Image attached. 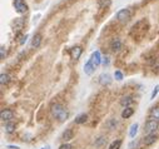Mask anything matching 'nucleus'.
<instances>
[{"instance_id": "f257e3e1", "label": "nucleus", "mask_w": 159, "mask_h": 149, "mask_svg": "<svg viewBox=\"0 0 159 149\" xmlns=\"http://www.w3.org/2000/svg\"><path fill=\"white\" fill-rule=\"evenodd\" d=\"M50 111H52L53 117L56 118L59 122H64L69 117V111L66 110L61 104H59V103H55V104H53L50 107Z\"/></svg>"}, {"instance_id": "f03ea898", "label": "nucleus", "mask_w": 159, "mask_h": 149, "mask_svg": "<svg viewBox=\"0 0 159 149\" xmlns=\"http://www.w3.org/2000/svg\"><path fill=\"white\" fill-rule=\"evenodd\" d=\"M159 128V123L158 120H154V119H148L147 123L144 124V134H156V132Z\"/></svg>"}, {"instance_id": "7ed1b4c3", "label": "nucleus", "mask_w": 159, "mask_h": 149, "mask_svg": "<svg viewBox=\"0 0 159 149\" xmlns=\"http://www.w3.org/2000/svg\"><path fill=\"white\" fill-rule=\"evenodd\" d=\"M130 16H132V13L129 9H122L116 13V19L122 23H127L128 20L130 19Z\"/></svg>"}, {"instance_id": "20e7f679", "label": "nucleus", "mask_w": 159, "mask_h": 149, "mask_svg": "<svg viewBox=\"0 0 159 149\" xmlns=\"http://www.w3.org/2000/svg\"><path fill=\"white\" fill-rule=\"evenodd\" d=\"M14 5H15V9L19 14H25L28 11V6H27V4L24 3V0H15Z\"/></svg>"}, {"instance_id": "39448f33", "label": "nucleus", "mask_w": 159, "mask_h": 149, "mask_svg": "<svg viewBox=\"0 0 159 149\" xmlns=\"http://www.w3.org/2000/svg\"><path fill=\"white\" fill-rule=\"evenodd\" d=\"M89 60L91 61V64H93L94 68H98L99 65L102 64V55H100V52H94L93 54H91Z\"/></svg>"}, {"instance_id": "423d86ee", "label": "nucleus", "mask_w": 159, "mask_h": 149, "mask_svg": "<svg viewBox=\"0 0 159 149\" xmlns=\"http://www.w3.org/2000/svg\"><path fill=\"white\" fill-rule=\"evenodd\" d=\"M110 49H112V52H114V53H118V52L122 50V49H123V43L120 41V39H118V38L113 39L110 41Z\"/></svg>"}, {"instance_id": "0eeeda50", "label": "nucleus", "mask_w": 159, "mask_h": 149, "mask_svg": "<svg viewBox=\"0 0 159 149\" xmlns=\"http://www.w3.org/2000/svg\"><path fill=\"white\" fill-rule=\"evenodd\" d=\"M13 117H14V113L10 109H3L0 111V118H1L3 122H10Z\"/></svg>"}, {"instance_id": "6e6552de", "label": "nucleus", "mask_w": 159, "mask_h": 149, "mask_svg": "<svg viewBox=\"0 0 159 149\" xmlns=\"http://www.w3.org/2000/svg\"><path fill=\"white\" fill-rule=\"evenodd\" d=\"M82 53H83V49L80 47H73L70 49V56H72V59H74V60H78L79 58H80Z\"/></svg>"}, {"instance_id": "1a4fd4ad", "label": "nucleus", "mask_w": 159, "mask_h": 149, "mask_svg": "<svg viewBox=\"0 0 159 149\" xmlns=\"http://www.w3.org/2000/svg\"><path fill=\"white\" fill-rule=\"evenodd\" d=\"M73 136H74V132H73V129H72V128H68V129H65L64 132H63L61 139L64 140L65 143H68L69 140L73 139Z\"/></svg>"}, {"instance_id": "9d476101", "label": "nucleus", "mask_w": 159, "mask_h": 149, "mask_svg": "<svg viewBox=\"0 0 159 149\" xmlns=\"http://www.w3.org/2000/svg\"><path fill=\"white\" fill-rule=\"evenodd\" d=\"M157 142V135L156 134H148L143 138V144L144 146H152L153 143Z\"/></svg>"}, {"instance_id": "9b49d317", "label": "nucleus", "mask_w": 159, "mask_h": 149, "mask_svg": "<svg viewBox=\"0 0 159 149\" xmlns=\"http://www.w3.org/2000/svg\"><path fill=\"white\" fill-rule=\"evenodd\" d=\"M99 83L102 85H109L112 83V77L108 73H103L102 75L99 77Z\"/></svg>"}, {"instance_id": "f8f14e48", "label": "nucleus", "mask_w": 159, "mask_h": 149, "mask_svg": "<svg viewBox=\"0 0 159 149\" xmlns=\"http://www.w3.org/2000/svg\"><path fill=\"white\" fill-rule=\"evenodd\" d=\"M149 119L159 120V107H153L149 111Z\"/></svg>"}, {"instance_id": "ddd939ff", "label": "nucleus", "mask_w": 159, "mask_h": 149, "mask_svg": "<svg viewBox=\"0 0 159 149\" xmlns=\"http://www.w3.org/2000/svg\"><path fill=\"white\" fill-rule=\"evenodd\" d=\"M133 103H134V100H133V98L129 97V95H127V97H123L122 99H120V104H122L123 107H125V108H128V107L132 105Z\"/></svg>"}, {"instance_id": "4468645a", "label": "nucleus", "mask_w": 159, "mask_h": 149, "mask_svg": "<svg viewBox=\"0 0 159 149\" xmlns=\"http://www.w3.org/2000/svg\"><path fill=\"white\" fill-rule=\"evenodd\" d=\"M133 114H134V109H133L132 107H128V108H125L122 111V118L123 119H128V118H130Z\"/></svg>"}, {"instance_id": "2eb2a0df", "label": "nucleus", "mask_w": 159, "mask_h": 149, "mask_svg": "<svg viewBox=\"0 0 159 149\" xmlns=\"http://www.w3.org/2000/svg\"><path fill=\"white\" fill-rule=\"evenodd\" d=\"M41 43V35L39 34V33H36V34L33 36V40H31V47L33 48H38Z\"/></svg>"}, {"instance_id": "dca6fc26", "label": "nucleus", "mask_w": 159, "mask_h": 149, "mask_svg": "<svg viewBox=\"0 0 159 149\" xmlns=\"http://www.w3.org/2000/svg\"><path fill=\"white\" fill-rule=\"evenodd\" d=\"M94 67H93V64H91V61L90 60H88L86 63H85V65H84V72H85V74H88V75H91L93 74V72H94Z\"/></svg>"}, {"instance_id": "f3484780", "label": "nucleus", "mask_w": 159, "mask_h": 149, "mask_svg": "<svg viewBox=\"0 0 159 149\" xmlns=\"http://www.w3.org/2000/svg\"><path fill=\"white\" fill-rule=\"evenodd\" d=\"M86 120H88V115L85 113H83L80 115H78V117L75 118L74 122H75V124H84Z\"/></svg>"}, {"instance_id": "a211bd4d", "label": "nucleus", "mask_w": 159, "mask_h": 149, "mask_svg": "<svg viewBox=\"0 0 159 149\" xmlns=\"http://www.w3.org/2000/svg\"><path fill=\"white\" fill-rule=\"evenodd\" d=\"M138 123H134V124H132V127H130V130H129V136L130 138H135V135L138 133Z\"/></svg>"}, {"instance_id": "6ab92c4d", "label": "nucleus", "mask_w": 159, "mask_h": 149, "mask_svg": "<svg viewBox=\"0 0 159 149\" xmlns=\"http://www.w3.org/2000/svg\"><path fill=\"white\" fill-rule=\"evenodd\" d=\"M4 129H5V132L6 133H13V132L15 130V124L13 123V122H6V124H5V127H4Z\"/></svg>"}, {"instance_id": "aec40b11", "label": "nucleus", "mask_w": 159, "mask_h": 149, "mask_svg": "<svg viewBox=\"0 0 159 149\" xmlns=\"http://www.w3.org/2000/svg\"><path fill=\"white\" fill-rule=\"evenodd\" d=\"M116 125H118V122H116L115 119H110V120L107 122V127H108V129H110V130L115 129Z\"/></svg>"}, {"instance_id": "412c9836", "label": "nucleus", "mask_w": 159, "mask_h": 149, "mask_svg": "<svg viewBox=\"0 0 159 149\" xmlns=\"http://www.w3.org/2000/svg\"><path fill=\"white\" fill-rule=\"evenodd\" d=\"M10 81V77H9V74H1L0 75V83L4 85V84H8V83Z\"/></svg>"}, {"instance_id": "4be33fe9", "label": "nucleus", "mask_w": 159, "mask_h": 149, "mask_svg": "<svg viewBox=\"0 0 159 149\" xmlns=\"http://www.w3.org/2000/svg\"><path fill=\"white\" fill-rule=\"evenodd\" d=\"M120 146H122V140L120 139H116L114 140L110 146H109V149H120Z\"/></svg>"}, {"instance_id": "5701e85b", "label": "nucleus", "mask_w": 159, "mask_h": 149, "mask_svg": "<svg viewBox=\"0 0 159 149\" xmlns=\"http://www.w3.org/2000/svg\"><path fill=\"white\" fill-rule=\"evenodd\" d=\"M15 28H16V30H22L23 29V24H24V22H23V19L22 18H18L15 20Z\"/></svg>"}, {"instance_id": "b1692460", "label": "nucleus", "mask_w": 159, "mask_h": 149, "mask_svg": "<svg viewBox=\"0 0 159 149\" xmlns=\"http://www.w3.org/2000/svg\"><path fill=\"white\" fill-rule=\"evenodd\" d=\"M107 142V138H105V136H99V138L97 139V140H95V147H100V146H102V144H104V143H105Z\"/></svg>"}, {"instance_id": "393cba45", "label": "nucleus", "mask_w": 159, "mask_h": 149, "mask_svg": "<svg viewBox=\"0 0 159 149\" xmlns=\"http://www.w3.org/2000/svg\"><path fill=\"white\" fill-rule=\"evenodd\" d=\"M114 77H115V79L116 80H123V74H122V72L120 70H115V73H114Z\"/></svg>"}, {"instance_id": "a878e982", "label": "nucleus", "mask_w": 159, "mask_h": 149, "mask_svg": "<svg viewBox=\"0 0 159 149\" xmlns=\"http://www.w3.org/2000/svg\"><path fill=\"white\" fill-rule=\"evenodd\" d=\"M158 93H159V85H156V88H154L153 92H152V95H150V100H153Z\"/></svg>"}, {"instance_id": "bb28decb", "label": "nucleus", "mask_w": 159, "mask_h": 149, "mask_svg": "<svg viewBox=\"0 0 159 149\" xmlns=\"http://www.w3.org/2000/svg\"><path fill=\"white\" fill-rule=\"evenodd\" d=\"M5 55H6L5 48L1 47V48H0V58H1V59H5Z\"/></svg>"}, {"instance_id": "cd10ccee", "label": "nucleus", "mask_w": 159, "mask_h": 149, "mask_svg": "<svg viewBox=\"0 0 159 149\" xmlns=\"http://www.w3.org/2000/svg\"><path fill=\"white\" fill-rule=\"evenodd\" d=\"M59 149H73V147L70 146L69 143H64V144H61V146L59 147Z\"/></svg>"}, {"instance_id": "c85d7f7f", "label": "nucleus", "mask_w": 159, "mask_h": 149, "mask_svg": "<svg viewBox=\"0 0 159 149\" xmlns=\"http://www.w3.org/2000/svg\"><path fill=\"white\" fill-rule=\"evenodd\" d=\"M103 64L104 65H109V58H104V59H103Z\"/></svg>"}, {"instance_id": "c756f323", "label": "nucleus", "mask_w": 159, "mask_h": 149, "mask_svg": "<svg viewBox=\"0 0 159 149\" xmlns=\"http://www.w3.org/2000/svg\"><path fill=\"white\" fill-rule=\"evenodd\" d=\"M27 39H28V35H24V36H23V38H22V40H20V44H22V45H23V44L25 43V41H27Z\"/></svg>"}, {"instance_id": "7c9ffc66", "label": "nucleus", "mask_w": 159, "mask_h": 149, "mask_svg": "<svg viewBox=\"0 0 159 149\" xmlns=\"http://www.w3.org/2000/svg\"><path fill=\"white\" fill-rule=\"evenodd\" d=\"M8 148L9 149H20L18 146H8Z\"/></svg>"}, {"instance_id": "2f4dec72", "label": "nucleus", "mask_w": 159, "mask_h": 149, "mask_svg": "<svg viewBox=\"0 0 159 149\" xmlns=\"http://www.w3.org/2000/svg\"><path fill=\"white\" fill-rule=\"evenodd\" d=\"M41 149H45V148H41Z\"/></svg>"}]
</instances>
